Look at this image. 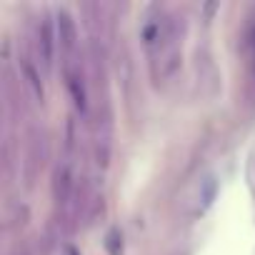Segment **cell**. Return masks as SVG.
<instances>
[{
	"label": "cell",
	"instance_id": "obj_1",
	"mask_svg": "<svg viewBox=\"0 0 255 255\" xmlns=\"http://www.w3.org/2000/svg\"><path fill=\"white\" fill-rule=\"evenodd\" d=\"M110 153H113V108L110 100L103 98L93 118V155L98 168H108Z\"/></svg>",
	"mask_w": 255,
	"mask_h": 255
},
{
	"label": "cell",
	"instance_id": "obj_2",
	"mask_svg": "<svg viewBox=\"0 0 255 255\" xmlns=\"http://www.w3.org/2000/svg\"><path fill=\"white\" fill-rule=\"evenodd\" d=\"M75 153H63V158L58 160L55 170H53V200L58 208H68L70 198H73V190H75V160H73Z\"/></svg>",
	"mask_w": 255,
	"mask_h": 255
},
{
	"label": "cell",
	"instance_id": "obj_3",
	"mask_svg": "<svg viewBox=\"0 0 255 255\" xmlns=\"http://www.w3.org/2000/svg\"><path fill=\"white\" fill-rule=\"evenodd\" d=\"M35 48H38L40 65L50 73L53 70V60H55V48H58V28H55V20H53V15L48 10H43V15L38 20Z\"/></svg>",
	"mask_w": 255,
	"mask_h": 255
},
{
	"label": "cell",
	"instance_id": "obj_4",
	"mask_svg": "<svg viewBox=\"0 0 255 255\" xmlns=\"http://www.w3.org/2000/svg\"><path fill=\"white\" fill-rule=\"evenodd\" d=\"M43 163H45V133L40 128H30L28 143H25V163H23V175L28 188H33Z\"/></svg>",
	"mask_w": 255,
	"mask_h": 255
},
{
	"label": "cell",
	"instance_id": "obj_5",
	"mask_svg": "<svg viewBox=\"0 0 255 255\" xmlns=\"http://www.w3.org/2000/svg\"><path fill=\"white\" fill-rule=\"evenodd\" d=\"M55 28H58V45H60V53H63V65H68L78 55V25L65 8H58Z\"/></svg>",
	"mask_w": 255,
	"mask_h": 255
},
{
	"label": "cell",
	"instance_id": "obj_6",
	"mask_svg": "<svg viewBox=\"0 0 255 255\" xmlns=\"http://www.w3.org/2000/svg\"><path fill=\"white\" fill-rule=\"evenodd\" d=\"M65 70V83H68V90H70V98H73V105L80 115H88V85H85V68H83V60H73L68 65H63Z\"/></svg>",
	"mask_w": 255,
	"mask_h": 255
},
{
	"label": "cell",
	"instance_id": "obj_7",
	"mask_svg": "<svg viewBox=\"0 0 255 255\" xmlns=\"http://www.w3.org/2000/svg\"><path fill=\"white\" fill-rule=\"evenodd\" d=\"M20 68H23V78H25V85L30 88L33 98L38 103H43L45 100V90H43V80H40V73H38L35 63L28 55H20Z\"/></svg>",
	"mask_w": 255,
	"mask_h": 255
},
{
	"label": "cell",
	"instance_id": "obj_8",
	"mask_svg": "<svg viewBox=\"0 0 255 255\" xmlns=\"http://www.w3.org/2000/svg\"><path fill=\"white\" fill-rule=\"evenodd\" d=\"M105 248L110 255H123V235L118 228H113L108 235H105Z\"/></svg>",
	"mask_w": 255,
	"mask_h": 255
}]
</instances>
